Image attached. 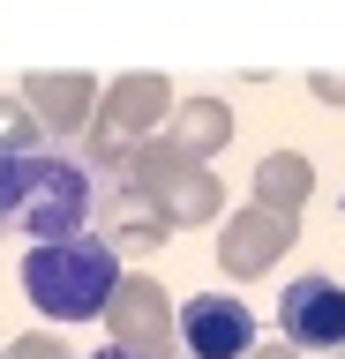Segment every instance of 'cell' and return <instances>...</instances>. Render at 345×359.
<instances>
[{"label":"cell","mask_w":345,"mask_h":359,"mask_svg":"<svg viewBox=\"0 0 345 359\" xmlns=\"http://www.w3.org/2000/svg\"><path fill=\"white\" fill-rule=\"evenodd\" d=\"M23 299L46 322H98L120 299L113 240H98L91 224L83 232H60V240H30L23 247Z\"/></svg>","instance_id":"1"},{"label":"cell","mask_w":345,"mask_h":359,"mask_svg":"<svg viewBox=\"0 0 345 359\" xmlns=\"http://www.w3.org/2000/svg\"><path fill=\"white\" fill-rule=\"evenodd\" d=\"M91 224V172L53 150H0V232L60 240Z\"/></svg>","instance_id":"2"},{"label":"cell","mask_w":345,"mask_h":359,"mask_svg":"<svg viewBox=\"0 0 345 359\" xmlns=\"http://www.w3.org/2000/svg\"><path fill=\"white\" fill-rule=\"evenodd\" d=\"M278 330H285L293 352H338V344H345V285H330V277H300V285H285V299H278Z\"/></svg>","instance_id":"3"},{"label":"cell","mask_w":345,"mask_h":359,"mask_svg":"<svg viewBox=\"0 0 345 359\" xmlns=\"http://www.w3.org/2000/svg\"><path fill=\"white\" fill-rule=\"evenodd\" d=\"M181 344H188V359H248V344H255L248 299H233V292L188 299L181 307Z\"/></svg>","instance_id":"4"},{"label":"cell","mask_w":345,"mask_h":359,"mask_svg":"<svg viewBox=\"0 0 345 359\" xmlns=\"http://www.w3.org/2000/svg\"><path fill=\"white\" fill-rule=\"evenodd\" d=\"M91 359H136V352H120V344H105V352H91Z\"/></svg>","instance_id":"5"}]
</instances>
